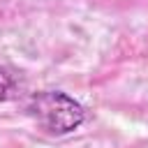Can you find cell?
I'll return each mask as SVG.
<instances>
[{"label":"cell","instance_id":"6da1fadb","mask_svg":"<svg viewBox=\"0 0 148 148\" xmlns=\"http://www.w3.org/2000/svg\"><path fill=\"white\" fill-rule=\"evenodd\" d=\"M25 111L37 120V125L56 136L72 134L86 120V109L72 95L62 90H39L30 95Z\"/></svg>","mask_w":148,"mask_h":148},{"label":"cell","instance_id":"7a4b0ae2","mask_svg":"<svg viewBox=\"0 0 148 148\" xmlns=\"http://www.w3.org/2000/svg\"><path fill=\"white\" fill-rule=\"evenodd\" d=\"M12 92H14V79L5 67H0V102H7Z\"/></svg>","mask_w":148,"mask_h":148}]
</instances>
